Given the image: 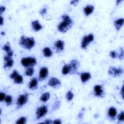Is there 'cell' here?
Here are the masks:
<instances>
[{
    "mask_svg": "<svg viewBox=\"0 0 124 124\" xmlns=\"http://www.w3.org/2000/svg\"><path fill=\"white\" fill-rule=\"evenodd\" d=\"M94 35L93 33H89L87 35H84L81 42L80 46L83 49H86L88 46L94 40Z\"/></svg>",
    "mask_w": 124,
    "mask_h": 124,
    "instance_id": "4",
    "label": "cell"
},
{
    "mask_svg": "<svg viewBox=\"0 0 124 124\" xmlns=\"http://www.w3.org/2000/svg\"><path fill=\"white\" fill-rule=\"evenodd\" d=\"M93 10H94V6L93 5L88 4L84 7L83 13L85 16H88L93 13Z\"/></svg>",
    "mask_w": 124,
    "mask_h": 124,
    "instance_id": "15",
    "label": "cell"
},
{
    "mask_svg": "<svg viewBox=\"0 0 124 124\" xmlns=\"http://www.w3.org/2000/svg\"><path fill=\"white\" fill-rule=\"evenodd\" d=\"M62 21L60 22L57 26L59 31L65 33L72 26L73 21L71 18L67 14H63L62 16Z\"/></svg>",
    "mask_w": 124,
    "mask_h": 124,
    "instance_id": "1",
    "label": "cell"
},
{
    "mask_svg": "<svg viewBox=\"0 0 124 124\" xmlns=\"http://www.w3.org/2000/svg\"><path fill=\"white\" fill-rule=\"evenodd\" d=\"M50 98V93L49 92H46L42 94L40 99L43 102H46L48 101Z\"/></svg>",
    "mask_w": 124,
    "mask_h": 124,
    "instance_id": "22",
    "label": "cell"
},
{
    "mask_svg": "<svg viewBox=\"0 0 124 124\" xmlns=\"http://www.w3.org/2000/svg\"><path fill=\"white\" fill-rule=\"evenodd\" d=\"M117 114V110L116 108L113 107H110L108 111V115L109 118L113 120L115 119V118Z\"/></svg>",
    "mask_w": 124,
    "mask_h": 124,
    "instance_id": "14",
    "label": "cell"
},
{
    "mask_svg": "<svg viewBox=\"0 0 124 124\" xmlns=\"http://www.w3.org/2000/svg\"><path fill=\"white\" fill-rule=\"evenodd\" d=\"M29 94L24 93L19 95L17 99L16 105L17 108H19L25 105L28 101Z\"/></svg>",
    "mask_w": 124,
    "mask_h": 124,
    "instance_id": "6",
    "label": "cell"
},
{
    "mask_svg": "<svg viewBox=\"0 0 124 124\" xmlns=\"http://www.w3.org/2000/svg\"><path fill=\"white\" fill-rule=\"evenodd\" d=\"M44 56L46 58H50L53 55V52L50 48L48 47H46L44 48L43 50Z\"/></svg>",
    "mask_w": 124,
    "mask_h": 124,
    "instance_id": "19",
    "label": "cell"
},
{
    "mask_svg": "<svg viewBox=\"0 0 124 124\" xmlns=\"http://www.w3.org/2000/svg\"><path fill=\"white\" fill-rule=\"evenodd\" d=\"M123 0H117L116 1V4H117V5H119V4H120V3Z\"/></svg>",
    "mask_w": 124,
    "mask_h": 124,
    "instance_id": "44",
    "label": "cell"
},
{
    "mask_svg": "<svg viewBox=\"0 0 124 124\" xmlns=\"http://www.w3.org/2000/svg\"><path fill=\"white\" fill-rule=\"evenodd\" d=\"M79 2V0H72L70 2V3L71 5H77L78 3Z\"/></svg>",
    "mask_w": 124,
    "mask_h": 124,
    "instance_id": "40",
    "label": "cell"
},
{
    "mask_svg": "<svg viewBox=\"0 0 124 124\" xmlns=\"http://www.w3.org/2000/svg\"><path fill=\"white\" fill-rule=\"evenodd\" d=\"M124 19L123 18H120L114 21V25L117 31H119L124 25Z\"/></svg>",
    "mask_w": 124,
    "mask_h": 124,
    "instance_id": "17",
    "label": "cell"
},
{
    "mask_svg": "<svg viewBox=\"0 0 124 124\" xmlns=\"http://www.w3.org/2000/svg\"><path fill=\"white\" fill-rule=\"evenodd\" d=\"M14 60H13L12 58H10L8 60L5 61V63L3 65L4 68L5 69H10V68H11L13 66V65L14 64Z\"/></svg>",
    "mask_w": 124,
    "mask_h": 124,
    "instance_id": "20",
    "label": "cell"
},
{
    "mask_svg": "<svg viewBox=\"0 0 124 124\" xmlns=\"http://www.w3.org/2000/svg\"><path fill=\"white\" fill-rule=\"evenodd\" d=\"M93 94L96 97H103L105 93L103 86L101 85H95L93 87Z\"/></svg>",
    "mask_w": 124,
    "mask_h": 124,
    "instance_id": "8",
    "label": "cell"
},
{
    "mask_svg": "<svg viewBox=\"0 0 124 124\" xmlns=\"http://www.w3.org/2000/svg\"><path fill=\"white\" fill-rule=\"evenodd\" d=\"M27 122V118L26 117L22 116L19 118L16 122V124H25Z\"/></svg>",
    "mask_w": 124,
    "mask_h": 124,
    "instance_id": "27",
    "label": "cell"
},
{
    "mask_svg": "<svg viewBox=\"0 0 124 124\" xmlns=\"http://www.w3.org/2000/svg\"><path fill=\"white\" fill-rule=\"evenodd\" d=\"M13 55H14V51H13L12 50H11V51H10L7 52L6 55H7V56H8V57H9L12 58Z\"/></svg>",
    "mask_w": 124,
    "mask_h": 124,
    "instance_id": "39",
    "label": "cell"
},
{
    "mask_svg": "<svg viewBox=\"0 0 124 124\" xmlns=\"http://www.w3.org/2000/svg\"><path fill=\"white\" fill-rule=\"evenodd\" d=\"M21 63L22 65L25 67H33L37 63L36 59L32 57H23L21 60Z\"/></svg>",
    "mask_w": 124,
    "mask_h": 124,
    "instance_id": "3",
    "label": "cell"
},
{
    "mask_svg": "<svg viewBox=\"0 0 124 124\" xmlns=\"http://www.w3.org/2000/svg\"><path fill=\"white\" fill-rule=\"evenodd\" d=\"M38 80L36 78H32L28 84V87L31 90H35L37 88Z\"/></svg>",
    "mask_w": 124,
    "mask_h": 124,
    "instance_id": "18",
    "label": "cell"
},
{
    "mask_svg": "<svg viewBox=\"0 0 124 124\" xmlns=\"http://www.w3.org/2000/svg\"><path fill=\"white\" fill-rule=\"evenodd\" d=\"M4 23V18L2 16H0V26H2Z\"/></svg>",
    "mask_w": 124,
    "mask_h": 124,
    "instance_id": "43",
    "label": "cell"
},
{
    "mask_svg": "<svg viewBox=\"0 0 124 124\" xmlns=\"http://www.w3.org/2000/svg\"><path fill=\"white\" fill-rule=\"evenodd\" d=\"M46 11H47V10H46V8H43V9H42L40 10V15H42V16H44V15L46 14Z\"/></svg>",
    "mask_w": 124,
    "mask_h": 124,
    "instance_id": "37",
    "label": "cell"
},
{
    "mask_svg": "<svg viewBox=\"0 0 124 124\" xmlns=\"http://www.w3.org/2000/svg\"><path fill=\"white\" fill-rule=\"evenodd\" d=\"M1 34L2 35H5V32H4V31H2V32H1Z\"/></svg>",
    "mask_w": 124,
    "mask_h": 124,
    "instance_id": "45",
    "label": "cell"
},
{
    "mask_svg": "<svg viewBox=\"0 0 124 124\" xmlns=\"http://www.w3.org/2000/svg\"><path fill=\"white\" fill-rule=\"evenodd\" d=\"M64 42L61 40H58L55 42L54 45L57 52H60L64 50Z\"/></svg>",
    "mask_w": 124,
    "mask_h": 124,
    "instance_id": "12",
    "label": "cell"
},
{
    "mask_svg": "<svg viewBox=\"0 0 124 124\" xmlns=\"http://www.w3.org/2000/svg\"><path fill=\"white\" fill-rule=\"evenodd\" d=\"M19 74L18 72H17V70H14L11 73V74L10 75V78L11 79H14Z\"/></svg>",
    "mask_w": 124,
    "mask_h": 124,
    "instance_id": "32",
    "label": "cell"
},
{
    "mask_svg": "<svg viewBox=\"0 0 124 124\" xmlns=\"http://www.w3.org/2000/svg\"><path fill=\"white\" fill-rule=\"evenodd\" d=\"M74 96V94L72 91H68L66 94V98L68 101H71Z\"/></svg>",
    "mask_w": 124,
    "mask_h": 124,
    "instance_id": "26",
    "label": "cell"
},
{
    "mask_svg": "<svg viewBox=\"0 0 124 124\" xmlns=\"http://www.w3.org/2000/svg\"><path fill=\"white\" fill-rule=\"evenodd\" d=\"M48 75V70L46 67H42L40 68L39 73V79L40 80L45 79Z\"/></svg>",
    "mask_w": 124,
    "mask_h": 124,
    "instance_id": "11",
    "label": "cell"
},
{
    "mask_svg": "<svg viewBox=\"0 0 124 124\" xmlns=\"http://www.w3.org/2000/svg\"><path fill=\"white\" fill-rule=\"evenodd\" d=\"M109 55L111 58L115 59L117 57H118V53L115 50H111L110 51Z\"/></svg>",
    "mask_w": 124,
    "mask_h": 124,
    "instance_id": "30",
    "label": "cell"
},
{
    "mask_svg": "<svg viewBox=\"0 0 124 124\" xmlns=\"http://www.w3.org/2000/svg\"><path fill=\"white\" fill-rule=\"evenodd\" d=\"M14 82L15 84H20L23 83V78L21 75L18 74L14 79Z\"/></svg>",
    "mask_w": 124,
    "mask_h": 124,
    "instance_id": "24",
    "label": "cell"
},
{
    "mask_svg": "<svg viewBox=\"0 0 124 124\" xmlns=\"http://www.w3.org/2000/svg\"><path fill=\"white\" fill-rule=\"evenodd\" d=\"M108 73L110 76L114 78L120 77L124 73V69L122 67L116 68L110 66L108 70Z\"/></svg>",
    "mask_w": 124,
    "mask_h": 124,
    "instance_id": "5",
    "label": "cell"
},
{
    "mask_svg": "<svg viewBox=\"0 0 124 124\" xmlns=\"http://www.w3.org/2000/svg\"><path fill=\"white\" fill-rule=\"evenodd\" d=\"M84 111V109L82 108L81 110V111L80 112L78 115V119L80 120H82L83 118V113Z\"/></svg>",
    "mask_w": 124,
    "mask_h": 124,
    "instance_id": "35",
    "label": "cell"
},
{
    "mask_svg": "<svg viewBox=\"0 0 124 124\" xmlns=\"http://www.w3.org/2000/svg\"><path fill=\"white\" fill-rule=\"evenodd\" d=\"M124 49L123 47H120V53H119V54H118V57L119 60H122L124 59Z\"/></svg>",
    "mask_w": 124,
    "mask_h": 124,
    "instance_id": "33",
    "label": "cell"
},
{
    "mask_svg": "<svg viewBox=\"0 0 124 124\" xmlns=\"http://www.w3.org/2000/svg\"><path fill=\"white\" fill-rule=\"evenodd\" d=\"M70 67L69 65V64H64L62 68V75H66L70 73Z\"/></svg>",
    "mask_w": 124,
    "mask_h": 124,
    "instance_id": "21",
    "label": "cell"
},
{
    "mask_svg": "<svg viewBox=\"0 0 124 124\" xmlns=\"http://www.w3.org/2000/svg\"><path fill=\"white\" fill-rule=\"evenodd\" d=\"M34 72V70L33 67H27L25 70V75L28 77H31Z\"/></svg>",
    "mask_w": 124,
    "mask_h": 124,
    "instance_id": "23",
    "label": "cell"
},
{
    "mask_svg": "<svg viewBox=\"0 0 124 124\" xmlns=\"http://www.w3.org/2000/svg\"><path fill=\"white\" fill-rule=\"evenodd\" d=\"M48 112V108L46 105H43L37 108L36 111V118L37 119H40L44 117Z\"/></svg>",
    "mask_w": 124,
    "mask_h": 124,
    "instance_id": "7",
    "label": "cell"
},
{
    "mask_svg": "<svg viewBox=\"0 0 124 124\" xmlns=\"http://www.w3.org/2000/svg\"><path fill=\"white\" fill-rule=\"evenodd\" d=\"M120 94H121V96L123 99H124V85L122 86L121 88V90L120 91Z\"/></svg>",
    "mask_w": 124,
    "mask_h": 124,
    "instance_id": "42",
    "label": "cell"
},
{
    "mask_svg": "<svg viewBox=\"0 0 124 124\" xmlns=\"http://www.w3.org/2000/svg\"><path fill=\"white\" fill-rule=\"evenodd\" d=\"M4 102L7 106H10L11 105H12V102H13L12 96H11L10 95H6L5 99L4 100Z\"/></svg>",
    "mask_w": 124,
    "mask_h": 124,
    "instance_id": "25",
    "label": "cell"
},
{
    "mask_svg": "<svg viewBox=\"0 0 124 124\" xmlns=\"http://www.w3.org/2000/svg\"><path fill=\"white\" fill-rule=\"evenodd\" d=\"M60 104H61V103H60V101L59 100H56L53 105V107H52V108L53 110H56L57 109H59L60 106Z\"/></svg>",
    "mask_w": 124,
    "mask_h": 124,
    "instance_id": "31",
    "label": "cell"
},
{
    "mask_svg": "<svg viewBox=\"0 0 124 124\" xmlns=\"http://www.w3.org/2000/svg\"><path fill=\"white\" fill-rule=\"evenodd\" d=\"M117 119L120 122H123L124 121V112L123 110L121 111L118 114L117 116Z\"/></svg>",
    "mask_w": 124,
    "mask_h": 124,
    "instance_id": "29",
    "label": "cell"
},
{
    "mask_svg": "<svg viewBox=\"0 0 124 124\" xmlns=\"http://www.w3.org/2000/svg\"><path fill=\"white\" fill-rule=\"evenodd\" d=\"M48 84L50 87L55 88H59L61 85V82L60 80L55 77H52L49 79Z\"/></svg>",
    "mask_w": 124,
    "mask_h": 124,
    "instance_id": "10",
    "label": "cell"
},
{
    "mask_svg": "<svg viewBox=\"0 0 124 124\" xmlns=\"http://www.w3.org/2000/svg\"><path fill=\"white\" fill-rule=\"evenodd\" d=\"M35 44V42L33 37H26L24 35L20 37L19 45L25 49L30 50L34 47Z\"/></svg>",
    "mask_w": 124,
    "mask_h": 124,
    "instance_id": "2",
    "label": "cell"
},
{
    "mask_svg": "<svg viewBox=\"0 0 124 124\" xmlns=\"http://www.w3.org/2000/svg\"><path fill=\"white\" fill-rule=\"evenodd\" d=\"M31 26L33 31H38L43 28V27L41 25L38 20L32 21L31 22Z\"/></svg>",
    "mask_w": 124,
    "mask_h": 124,
    "instance_id": "16",
    "label": "cell"
},
{
    "mask_svg": "<svg viewBox=\"0 0 124 124\" xmlns=\"http://www.w3.org/2000/svg\"><path fill=\"white\" fill-rule=\"evenodd\" d=\"M69 64L71 70L70 74H73L76 73L79 67V62L77 59H73L71 61L70 63Z\"/></svg>",
    "mask_w": 124,
    "mask_h": 124,
    "instance_id": "9",
    "label": "cell"
},
{
    "mask_svg": "<svg viewBox=\"0 0 124 124\" xmlns=\"http://www.w3.org/2000/svg\"><path fill=\"white\" fill-rule=\"evenodd\" d=\"M2 49H3L4 51H5V52H6V53L8 52H9V51H11V50H12L11 48V46H10V44L8 43V42H7V44H4V45L2 46Z\"/></svg>",
    "mask_w": 124,
    "mask_h": 124,
    "instance_id": "28",
    "label": "cell"
},
{
    "mask_svg": "<svg viewBox=\"0 0 124 124\" xmlns=\"http://www.w3.org/2000/svg\"><path fill=\"white\" fill-rule=\"evenodd\" d=\"M6 96V94L4 92H1L0 93V101L3 102V101H4Z\"/></svg>",
    "mask_w": 124,
    "mask_h": 124,
    "instance_id": "34",
    "label": "cell"
},
{
    "mask_svg": "<svg viewBox=\"0 0 124 124\" xmlns=\"http://www.w3.org/2000/svg\"><path fill=\"white\" fill-rule=\"evenodd\" d=\"M62 123V121L60 119H56L52 121V124H61Z\"/></svg>",
    "mask_w": 124,
    "mask_h": 124,
    "instance_id": "36",
    "label": "cell"
},
{
    "mask_svg": "<svg viewBox=\"0 0 124 124\" xmlns=\"http://www.w3.org/2000/svg\"><path fill=\"white\" fill-rule=\"evenodd\" d=\"M91 74L90 72H82L80 75V78L81 82L83 83H85L91 78Z\"/></svg>",
    "mask_w": 124,
    "mask_h": 124,
    "instance_id": "13",
    "label": "cell"
},
{
    "mask_svg": "<svg viewBox=\"0 0 124 124\" xmlns=\"http://www.w3.org/2000/svg\"><path fill=\"white\" fill-rule=\"evenodd\" d=\"M6 10V7L4 6H0V15L1 16L2 14L5 12Z\"/></svg>",
    "mask_w": 124,
    "mask_h": 124,
    "instance_id": "38",
    "label": "cell"
},
{
    "mask_svg": "<svg viewBox=\"0 0 124 124\" xmlns=\"http://www.w3.org/2000/svg\"><path fill=\"white\" fill-rule=\"evenodd\" d=\"M43 123H45V124H52V120L51 119H46L44 122H43Z\"/></svg>",
    "mask_w": 124,
    "mask_h": 124,
    "instance_id": "41",
    "label": "cell"
}]
</instances>
